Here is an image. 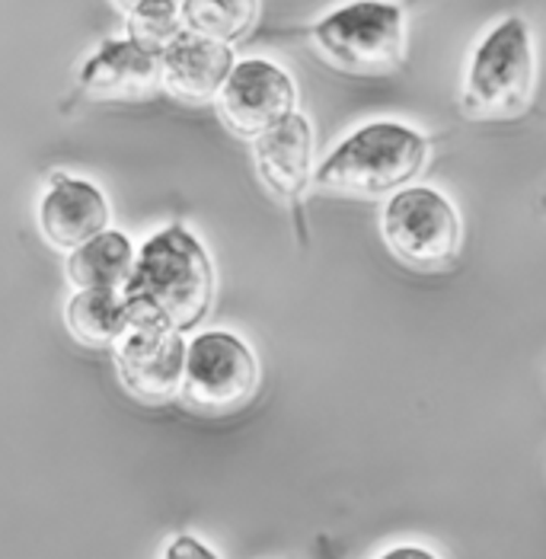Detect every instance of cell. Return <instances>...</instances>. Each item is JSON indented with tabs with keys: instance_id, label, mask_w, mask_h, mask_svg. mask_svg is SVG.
<instances>
[{
	"instance_id": "obj_12",
	"label": "cell",
	"mask_w": 546,
	"mask_h": 559,
	"mask_svg": "<svg viewBox=\"0 0 546 559\" xmlns=\"http://www.w3.org/2000/svg\"><path fill=\"white\" fill-rule=\"evenodd\" d=\"M237 58L227 43L179 29L161 45V86L182 103H214Z\"/></svg>"
},
{
	"instance_id": "obj_16",
	"label": "cell",
	"mask_w": 546,
	"mask_h": 559,
	"mask_svg": "<svg viewBox=\"0 0 546 559\" xmlns=\"http://www.w3.org/2000/svg\"><path fill=\"white\" fill-rule=\"evenodd\" d=\"M112 3L122 10L131 36L157 48L182 29V20H179L182 0H112Z\"/></svg>"
},
{
	"instance_id": "obj_3",
	"label": "cell",
	"mask_w": 546,
	"mask_h": 559,
	"mask_svg": "<svg viewBox=\"0 0 546 559\" xmlns=\"http://www.w3.org/2000/svg\"><path fill=\"white\" fill-rule=\"evenodd\" d=\"M537 55L531 23L518 13L496 23L470 55L461 86V109L479 122L518 119L534 96Z\"/></svg>"
},
{
	"instance_id": "obj_8",
	"label": "cell",
	"mask_w": 546,
	"mask_h": 559,
	"mask_svg": "<svg viewBox=\"0 0 546 559\" xmlns=\"http://www.w3.org/2000/svg\"><path fill=\"white\" fill-rule=\"evenodd\" d=\"M112 361L122 388L141 403H169L182 388L186 340L182 333L154 326V323H128L126 333L112 345Z\"/></svg>"
},
{
	"instance_id": "obj_2",
	"label": "cell",
	"mask_w": 546,
	"mask_h": 559,
	"mask_svg": "<svg viewBox=\"0 0 546 559\" xmlns=\"http://www.w3.org/2000/svg\"><path fill=\"white\" fill-rule=\"evenodd\" d=\"M428 164V138L403 122H368L345 134L313 167V186L348 199H380L406 189Z\"/></svg>"
},
{
	"instance_id": "obj_4",
	"label": "cell",
	"mask_w": 546,
	"mask_h": 559,
	"mask_svg": "<svg viewBox=\"0 0 546 559\" xmlns=\"http://www.w3.org/2000/svg\"><path fill=\"white\" fill-rule=\"evenodd\" d=\"M310 43L336 71L380 78L403 64L406 13L393 0H352L310 26Z\"/></svg>"
},
{
	"instance_id": "obj_19",
	"label": "cell",
	"mask_w": 546,
	"mask_h": 559,
	"mask_svg": "<svg viewBox=\"0 0 546 559\" xmlns=\"http://www.w3.org/2000/svg\"><path fill=\"white\" fill-rule=\"evenodd\" d=\"M544 209H546V202H544Z\"/></svg>"
},
{
	"instance_id": "obj_6",
	"label": "cell",
	"mask_w": 546,
	"mask_h": 559,
	"mask_svg": "<svg viewBox=\"0 0 546 559\" xmlns=\"http://www.w3.org/2000/svg\"><path fill=\"white\" fill-rule=\"evenodd\" d=\"M259 390V358L237 333L205 330L186 343L179 396L195 413L224 416L247 406Z\"/></svg>"
},
{
	"instance_id": "obj_14",
	"label": "cell",
	"mask_w": 546,
	"mask_h": 559,
	"mask_svg": "<svg viewBox=\"0 0 546 559\" xmlns=\"http://www.w3.org/2000/svg\"><path fill=\"white\" fill-rule=\"evenodd\" d=\"M64 326L86 348H112L126 333L128 307L119 288H74L64 304Z\"/></svg>"
},
{
	"instance_id": "obj_1",
	"label": "cell",
	"mask_w": 546,
	"mask_h": 559,
	"mask_svg": "<svg viewBox=\"0 0 546 559\" xmlns=\"http://www.w3.org/2000/svg\"><path fill=\"white\" fill-rule=\"evenodd\" d=\"M119 292L126 298L128 323L192 333L214 304V262L205 243L182 221H173L134 250Z\"/></svg>"
},
{
	"instance_id": "obj_7",
	"label": "cell",
	"mask_w": 546,
	"mask_h": 559,
	"mask_svg": "<svg viewBox=\"0 0 546 559\" xmlns=\"http://www.w3.org/2000/svg\"><path fill=\"white\" fill-rule=\"evenodd\" d=\"M214 106L234 134L256 138L297 112V84L275 61L247 58L234 64Z\"/></svg>"
},
{
	"instance_id": "obj_9",
	"label": "cell",
	"mask_w": 546,
	"mask_h": 559,
	"mask_svg": "<svg viewBox=\"0 0 546 559\" xmlns=\"http://www.w3.org/2000/svg\"><path fill=\"white\" fill-rule=\"evenodd\" d=\"M78 86L99 103H134L154 96L161 86V48L128 33L126 39H106L78 74Z\"/></svg>"
},
{
	"instance_id": "obj_10",
	"label": "cell",
	"mask_w": 546,
	"mask_h": 559,
	"mask_svg": "<svg viewBox=\"0 0 546 559\" xmlns=\"http://www.w3.org/2000/svg\"><path fill=\"white\" fill-rule=\"evenodd\" d=\"M252 160L262 186L304 221V195L313 186V126L292 112L278 126L252 138Z\"/></svg>"
},
{
	"instance_id": "obj_15",
	"label": "cell",
	"mask_w": 546,
	"mask_h": 559,
	"mask_svg": "<svg viewBox=\"0 0 546 559\" xmlns=\"http://www.w3.org/2000/svg\"><path fill=\"white\" fill-rule=\"evenodd\" d=\"M259 16V0H182V29L209 36L214 43H240L250 36Z\"/></svg>"
},
{
	"instance_id": "obj_11",
	"label": "cell",
	"mask_w": 546,
	"mask_h": 559,
	"mask_svg": "<svg viewBox=\"0 0 546 559\" xmlns=\"http://www.w3.org/2000/svg\"><path fill=\"white\" fill-rule=\"evenodd\" d=\"M36 221L45 243L71 253L112 224V209L96 182L71 173H51L36 205Z\"/></svg>"
},
{
	"instance_id": "obj_13",
	"label": "cell",
	"mask_w": 546,
	"mask_h": 559,
	"mask_svg": "<svg viewBox=\"0 0 546 559\" xmlns=\"http://www.w3.org/2000/svg\"><path fill=\"white\" fill-rule=\"evenodd\" d=\"M134 243L128 234L106 227L68 253L64 275L71 288H122L134 262Z\"/></svg>"
},
{
	"instance_id": "obj_17",
	"label": "cell",
	"mask_w": 546,
	"mask_h": 559,
	"mask_svg": "<svg viewBox=\"0 0 546 559\" xmlns=\"http://www.w3.org/2000/svg\"><path fill=\"white\" fill-rule=\"evenodd\" d=\"M161 559H221L214 550H211L209 544H202L199 537H192V534H179V537H173L167 544V550H164V557Z\"/></svg>"
},
{
	"instance_id": "obj_5",
	"label": "cell",
	"mask_w": 546,
	"mask_h": 559,
	"mask_svg": "<svg viewBox=\"0 0 546 559\" xmlns=\"http://www.w3.org/2000/svg\"><path fill=\"white\" fill-rule=\"evenodd\" d=\"M380 234L393 257L419 272L448 269L463 247V224L454 202L431 186L393 192L380 215Z\"/></svg>"
},
{
	"instance_id": "obj_18",
	"label": "cell",
	"mask_w": 546,
	"mask_h": 559,
	"mask_svg": "<svg viewBox=\"0 0 546 559\" xmlns=\"http://www.w3.org/2000/svg\"><path fill=\"white\" fill-rule=\"evenodd\" d=\"M378 559H438L431 550L425 547H416V544H403V547H393L387 554H380Z\"/></svg>"
}]
</instances>
